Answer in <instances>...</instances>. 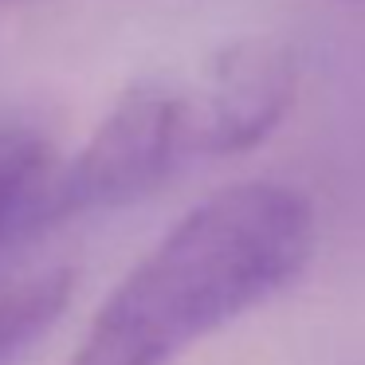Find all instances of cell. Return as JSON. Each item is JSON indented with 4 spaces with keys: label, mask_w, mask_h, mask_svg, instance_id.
<instances>
[{
    "label": "cell",
    "mask_w": 365,
    "mask_h": 365,
    "mask_svg": "<svg viewBox=\"0 0 365 365\" xmlns=\"http://www.w3.org/2000/svg\"><path fill=\"white\" fill-rule=\"evenodd\" d=\"M314 240V205L294 185L244 181L212 192L114 287L67 365L177 361L287 291Z\"/></svg>",
    "instance_id": "6da1fadb"
},
{
    "label": "cell",
    "mask_w": 365,
    "mask_h": 365,
    "mask_svg": "<svg viewBox=\"0 0 365 365\" xmlns=\"http://www.w3.org/2000/svg\"><path fill=\"white\" fill-rule=\"evenodd\" d=\"M189 161L185 91L138 83L118 95L71 165L40 185L24 220L43 228L71 216L134 205Z\"/></svg>",
    "instance_id": "7a4b0ae2"
},
{
    "label": "cell",
    "mask_w": 365,
    "mask_h": 365,
    "mask_svg": "<svg viewBox=\"0 0 365 365\" xmlns=\"http://www.w3.org/2000/svg\"><path fill=\"white\" fill-rule=\"evenodd\" d=\"M299 95V59L275 36L232 40L205 63L197 87L185 91L189 158H236L263 145Z\"/></svg>",
    "instance_id": "3957f363"
},
{
    "label": "cell",
    "mask_w": 365,
    "mask_h": 365,
    "mask_svg": "<svg viewBox=\"0 0 365 365\" xmlns=\"http://www.w3.org/2000/svg\"><path fill=\"white\" fill-rule=\"evenodd\" d=\"M51 145L24 122H0V244L16 220H24L40 185L48 181Z\"/></svg>",
    "instance_id": "277c9868"
}]
</instances>
